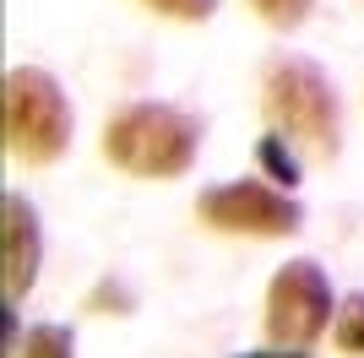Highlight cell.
Masks as SVG:
<instances>
[{"label": "cell", "mask_w": 364, "mask_h": 358, "mask_svg": "<svg viewBox=\"0 0 364 358\" xmlns=\"http://www.w3.org/2000/svg\"><path fill=\"white\" fill-rule=\"evenodd\" d=\"M240 358H310V353H304V347H289V353H283V347H272V353H240Z\"/></svg>", "instance_id": "cell-13"}, {"label": "cell", "mask_w": 364, "mask_h": 358, "mask_svg": "<svg viewBox=\"0 0 364 358\" xmlns=\"http://www.w3.org/2000/svg\"><path fill=\"white\" fill-rule=\"evenodd\" d=\"M38 212L22 195H6L0 201V277H6V298H28L38 283Z\"/></svg>", "instance_id": "cell-6"}, {"label": "cell", "mask_w": 364, "mask_h": 358, "mask_svg": "<svg viewBox=\"0 0 364 358\" xmlns=\"http://www.w3.org/2000/svg\"><path fill=\"white\" fill-rule=\"evenodd\" d=\"M261 114H267V125L283 141L304 147L310 158H321V163L337 158V136H343L337 87L316 60H304V55H272L267 60L261 65Z\"/></svg>", "instance_id": "cell-1"}, {"label": "cell", "mask_w": 364, "mask_h": 358, "mask_svg": "<svg viewBox=\"0 0 364 358\" xmlns=\"http://www.w3.org/2000/svg\"><path fill=\"white\" fill-rule=\"evenodd\" d=\"M0 119H6V152L28 168L60 163L71 147V98L49 71L38 65H16L6 71V98H0Z\"/></svg>", "instance_id": "cell-3"}, {"label": "cell", "mask_w": 364, "mask_h": 358, "mask_svg": "<svg viewBox=\"0 0 364 358\" xmlns=\"http://www.w3.org/2000/svg\"><path fill=\"white\" fill-rule=\"evenodd\" d=\"M87 310L92 315H131V310H136V293H131L120 277H104V283L87 293Z\"/></svg>", "instance_id": "cell-11"}, {"label": "cell", "mask_w": 364, "mask_h": 358, "mask_svg": "<svg viewBox=\"0 0 364 358\" xmlns=\"http://www.w3.org/2000/svg\"><path fill=\"white\" fill-rule=\"evenodd\" d=\"M256 163L267 168V179H277V190H294V185H299V158H294V141H283L277 131L256 141Z\"/></svg>", "instance_id": "cell-7"}, {"label": "cell", "mask_w": 364, "mask_h": 358, "mask_svg": "<svg viewBox=\"0 0 364 358\" xmlns=\"http://www.w3.org/2000/svg\"><path fill=\"white\" fill-rule=\"evenodd\" d=\"M250 6H256V16L267 22V28L294 33L304 16H310V6H316V0H250Z\"/></svg>", "instance_id": "cell-10"}, {"label": "cell", "mask_w": 364, "mask_h": 358, "mask_svg": "<svg viewBox=\"0 0 364 358\" xmlns=\"http://www.w3.org/2000/svg\"><path fill=\"white\" fill-rule=\"evenodd\" d=\"M141 6H152L158 16H174V22H207L218 11V0H141Z\"/></svg>", "instance_id": "cell-12"}, {"label": "cell", "mask_w": 364, "mask_h": 358, "mask_svg": "<svg viewBox=\"0 0 364 358\" xmlns=\"http://www.w3.org/2000/svg\"><path fill=\"white\" fill-rule=\"evenodd\" d=\"M196 217L218 234H245V239H289L304 228V212L289 190L256 185V179H234L213 185L196 195Z\"/></svg>", "instance_id": "cell-4"}, {"label": "cell", "mask_w": 364, "mask_h": 358, "mask_svg": "<svg viewBox=\"0 0 364 358\" xmlns=\"http://www.w3.org/2000/svg\"><path fill=\"white\" fill-rule=\"evenodd\" d=\"M332 342L348 358H364V293L343 298V310L332 315Z\"/></svg>", "instance_id": "cell-9"}, {"label": "cell", "mask_w": 364, "mask_h": 358, "mask_svg": "<svg viewBox=\"0 0 364 358\" xmlns=\"http://www.w3.org/2000/svg\"><path fill=\"white\" fill-rule=\"evenodd\" d=\"M16 358H76V331L71 326H33L16 347Z\"/></svg>", "instance_id": "cell-8"}, {"label": "cell", "mask_w": 364, "mask_h": 358, "mask_svg": "<svg viewBox=\"0 0 364 358\" xmlns=\"http://www.w3.org/2000/svg\"><path fill=\"white\" fill-rule=\"evenodd\" d=\"M332 283L316 261H289L277 266V277L267 283V337L277 347H310L321 331L332 326Z\"/></svg>", "instance_id": "cell-5"}, {"label": "cell", "mask_w": 364, "mask_h": 358, "mask_svg": "<svg viewBox=\"0 0 364 358\" xmlns=\"http://www.w3.org/2000/svg\"><path fill=\"white\" fill-rule=\"evenodd\" d=\"M201 152V125L174 104H125L104 125V158L136 179H180Z\"/></svg>", "instance_id": "cell-2"}]
</instances>
